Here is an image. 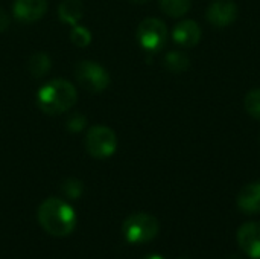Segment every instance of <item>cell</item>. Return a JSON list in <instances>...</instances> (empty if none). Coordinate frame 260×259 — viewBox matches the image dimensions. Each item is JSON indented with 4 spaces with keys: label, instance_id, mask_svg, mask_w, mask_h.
Here are the masks:
<instances>
[{
    "label": "cell",
    "instance_id": "6da1fadb",
    "mask_svg": "<svg viewBox=\"0 0 260 259\" xmlns=\"http://www.w3.org/2000/svg\"><path fill=\"white\" fill-rule=\"evenodd\" d=\"M40 226L52 237H67L76 226L73 208L61 198H47L38 208Z\"/></svg>",
    "mask_w": 260,
    "mask_h": 259
},
{
    "label": "cell",
    "instance_id": "7a4b0ae2",
    "mask_svg": "<svg viewBox=\"0 0 260 259\" xmlns=\"http://www.w3.org/2000/svg\"><path fill=\"white\" fill-rule=\"evenodd\" d=\"M78 93L72 82L66 79H52L37 93V105L47 114H61L69 111L76 102Z\"/></svg>",
    "mask_w": 260,
    "mask_h": 259
},
{
    "label": "cell",
    "instance_id": "3957f363",
    "mask_svg": "<svg viewBox=\"0 0 260 259\" xmlns=\"http://www.w3.org/2000/svg\"><path fill=\"white\" fill-rule=\"evenodd\" d=\"M158 229H160V224L157 218L143 212L129 215L122 226V232L126 241L134 243V244L149 243L151 240L157 237Z\"/></svg>",
    "mask_w": 260,
    "mask_h": 259
},
{
    "label": "cell",
    "instance_id": "277c9868",
    "mask_svg": "<svg viewBox=\"0 0 260 259\" xmlns=\"http://www.w3.org/2000/svg\"><path fill=\"white\" fill-rule=\"evenodd\" d=\"M117 148L116 133L104 125L91 127L85 134V150L94 159H107L114 154Z\"/></svg>",
    "mask_w": 260,
    "mask_h": 259
},
{
    "label": "cell",
    "instance_id": "5b68a950",
    "mask_svg": "<svg viewBox=\"0 0 260 259\" xmlns=\"http://www.w3.org/2000/svg\"><path fill=\"white\" fill-rule=\"evenodd\" d=\"M75 78L76 81L91 93L104 92L110 84L108 72L96 61L84 60L75 66Z\"/></svg>",
    "mask_w": 260,
    "mask_h": 259
},
{
    "label": "cell",
    "instance_id": "8992f818",
    "mask_svg": "<svg viewBox=\"0 0 260 259\" xmlns=\"http://www.w3.org/2000/svg\"><path fill=\"white\" fill-rule=\"evenodd\" d=\"M137 40L145 50L157 52L168 40V27L158 18H145L137 27Z\"/></svg>",
    "mask_w": 260,
    "mask_h": 259
},
{
    "label": "cell",
    "instance_id": "52a82bcc",
    "mask_svg": "<svg viewBox=\"0 0 260 259\" xmlns=\"http://www.w3.org/2000/svg\"><path fill=\"white\" fill-rule=\"evenodd\" d=\"M206 17L216 27L230 26L238 17V6L233 0H215L209 5Z\"/></svg>",
    "mask_w": 260,
    "mask_h": 259
},
{
    "label": "cell",
    "instance_id": "ba28073f",
    "mask_svg": "<svg viewBox=\"0 0 260 259\" xmlns=\"http://www.w3.org/2000/svg\"><path fill=\"white\" fill-rule=\"evenodd\" d=\"M47 11V0H15L12 6L14 17L21 23L40 20Z\"/></svg>",
    "mask_w": 260,
    "mask_h": 259
},
{
    "label": "cell",
    "instance_id": "9c48e42d",
    "mask_svg": "<svg viewBox=\"0 0 260 259\" xmlns=\"http://www.w3.org/2000/svg\"><path fill=\"white\" fill-rule=\"evenodd\" d=\"M238 243L251 258L260 259V223H247L238 232Z\"/></svg>",
    "mask_w": 260,
    "mask_h": 259
},
{
    "label": "cell",
    "instance_id": "30bf717a",
    "mask_svg": "<svg viewBox=\"0 0 260 259\" xmlns=\"http://www.w3.org/2000/svg\"><path fill=\"white\" fill-rule=\"evenodd\" d=\"M172 38L183 47H193L201 40V27L193 20H184L174 27Z\"/></svg>",
    "mask_w": 260,
    "mask_h": 259
},
{
    "label": "cell",
    "instance_id": "8fae6325",
    "mask_svg": "<svg viewBox=\"0 0 260 259\" xmlns=\"http://www.w3.org/2000/svg\"><path fill=\"white\" fill-rule=\"evenodd\" d=\"M238 206L245 214L260 212V183L244 186L238 195Z\"/></svg>",
    "mask_w": 260,
    "mask_h": 259
},
{
    "label": "cell",
    "instance_id": "7c38bea8",
    "mask_svg": "<svg viewBox=\"0 0 260 259\" xmlns=\"http://www.w3.org/2000/svg\"><path fill=\"white\" fill-rule=\"evenodd\" d=\"M58 15L64 23L75 26L84 17V5L81 0H62L58 6Z\"/></svg>",
    "mask_w": 260,
    "mask_h": 259
},
{
    "label": "cell",
    "instance_id": "4fadbf2b",
    "mask_svg": "<svg viewBox=\"0 0 260 259\" xmlns=\"http://www.w3.org/2000/svg\"><path fill=\"white\" fill-rule=\"evenodd\" d=\"M52 67L50 56L44 52H37L29 60V72L34 78H43Z\"/></svg>",
    "mask_w": 260,
    "mask_h": 259
},
{
    "label": "cell",
    "instance_id": "5bb4252c",
    "mask_svg": "<svg viewBox=\"0 0 260 259\" xmlns=\"http://www.w3.org/2000/svg\"><path fill=\"white\" fill-rule=\"evenodd\" d=\"M165 66H166L168 70H171L174 73H180V72H184L186 69H189L190 60L184 52L174 50V52H169L165 56Z\"/></svg>",
    "mask_w": 260,
    "mask_h": 259
},
{
    "label": "cell",
    "instance_id": "9a60e30c",
    "mask_svg": "<svg viewBox=\"0 0 260 259\" xmlns=\"http://www.w3.org/2000/svg\"><path fill=\"white\" fill-rule=\"evenodd\" d=\"M192 0H160V6L169 17H181L190 9Z\"/></svg>",
    "mask_w": 260,
    "mask_h": 259
},
{
    "label": "cell",
    "instance_id": "2e32d148",
    "mask_svg": "<svg viewBox=\"0 0 260 259\" xmlns=\"http://www.w3.org/2000/svg\"><path fill=\"white\" fill-rule=\"evenodd\" d=\"M70 40L78 47H87L91 43V32L85 26L75 24L70 29Z\"/></svg>",
    "mask_w": 260,
    "mask_h": 259
},
{
    "label": "cell",
    "instance_id": "e0dca14e",
    "mask_svg": "<svg viewBox=\"0 0 260 259\" xmlns=\"http://www.w3.org/2000/svg\"><path fill=\"white\" fill-rule=\"evenodd\" d=\"M244 104H245V110L248 111V114L260 121V87L253 89L247 93Z\"/></svg>",
    "mask_w": 260,
    "mask_h": 259
},
{
    "label": "cell",
    "instance_id": "ac0fdd59",
    "mask_svg": "<svg viewBox=\"0 0 260 259\" xmlns=\"http://www.w3.org/2000/svg\"><path fill=\"white\" fill-rule=\"evenodd\" d=\"M61 189L69 198H78V197H81V194L84 191V185L78 179H67L61 185Z\"/></svg>",
    "mask_w": 260,
    "mask_h": 259
},
{
    "label": "cell",
    "instance_id": "d6986e66",
    "mask_svg": "<svg viewBox=\"0 0 260 259\" xmlns=\"http://www.w3.org/2000/svg\"><path fill=\"white\" fill-rule=\"evenodd\" d=\"M85 124H87V118H85L84 114H81V113H75L73 116L69 118V121H67V128H69V131H72V133H79V131L84 130Z\"/></svg>",
    "mask_w": 260,
    "mask_h": 259
},
{
    "label": "cell",
    "instance_id": "ffe728a7",
    "mask_svg": "<svg viewBox=\"0 0 260 259\" xmlns=\"http://www.w3.org/2000/svg\"><path fill=\"white\" fill-rule=\"evenodd\" d=\"M9 21H11L9 15L6 14V11H5L3 8H0V32H3V31H6V29H8Z\"/></svg>",
    "mask_w": 260,
    "mask_h": 259
},
{
    "label": "cell",
    "instance_id": "44dd1931",
    "mask_svg": "<svg viewBox=\"0 0 260 259\" xmlns=\"http://www.w3.org/2000/svg\"><path fill=\"white\" fill-rule=\"evenodd\" d=\"M145 259H165V258H161V256H157V255H154V256H148V258H145Z\"/></svg>",
    "mask_w": 260,
    "mask_h": 259
},
{
    "label": "cell",
    "instance_id": "7402d4cb",
    "mask_svg": "<svg viewBox=\"0 0 260 259\" xmlns=\"http://www.w3.org/2000/svg\"><path fill=\"white\" fill-rule=\"evenodd\" d=\"M131 2H134V3H145L146 0H131Z\"/></svg>",
    "mask_w": 260,
    "mask_h": 259
}]
</instances>
